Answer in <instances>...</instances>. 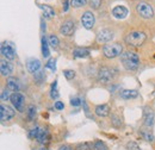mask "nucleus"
<instances>
[{
  "label": "nucleus",
  "instance_id": "nucleus-34",
  "mask_svg": "<svg viewBox=\"0 0 155 150\" xmlns=\"http://www.w3.org/2000/svg\"><path fill=\"white\" fill-rule=\"evenodd\" d=\"M8 99H11V96L8 95V92L7 91H2L1 92V100L5 101V100H8Z\"/></svg>",
  "mask_w": 155,
  "mask_h": 150
},
{
  "label": "nucleus",
  "instance_id": "nucleus-4",
  "mask_svg": "<svg viewBox=\"0 0 155 150\" xmlns=\"http://www.w3.org/2000/svg\"><path fill=\"white\" fill-rule=\"evenodd\" d=\"M136 10H137L138 15L144 19L153 18V16H154L153 7H152L149 4H147V2H140V4L136 6Z\"/></svg>",
  "mask_w": 155,
  "mask_h": 150
},
{
  "label": "nucleus",
  "instance_id": "nucleus-23",
  "mask_svg": "<svg viewBox=\"0 0 155 150\" xmlns=\"http://www.w3.org/2000/svg\"><path fill=\"white\" fill-rule=\"evenodd\" d=\"M49 45H50V47H53V48H58V39L56 36H54V35L49 36Z\"/></svg>",
  "mask_w": 155,
  "mask_h": 150
},
{
  "label": "nucleus",
  "instance_id": "nucleus-5",
  "mask_svg": "<svg viewBox=\"0 0 155 150\" xmlns=\"http://www.w3.org/2000/svg\"><path fill=\"white\" fill-rule=\"evenodd\" d=\"M30 136H31L32 138H36L39 143H42V144H45V143H48V141H49V135H48V132L45 131L44 129H42V128H38V126H36L35 129L31 130Z\"/></svg>",
  "mask_w": 155,
  "mask_h": 150
},
{
  "label": "nucleus",
  "instance_id": "nucleus-14",
  "mask_svg": "<svg viewBox=\"0 0 155 150\" xmlns=\"http://www.w3.org/2000/svg\"><path fill=\"white\" fill-rule=\"evenodd\" d=\"M12 69H13V67H12V64L10 63V62H7V61H1V63H0V72H1V75L2 76H10L11 73H12Z\"/></svg>",
  "mask_w": 155,
  "mask_h": 150
},
{
  "label": "nucleus",
  "instance_id": "nucleus-33",
  "mask_svg": "<svg viewBox=\"0 0 155 150\" xmlns=\"http://www.w3.org/2000/svg\"><path fill=\"white\" fill-rule=\"evenodd\" d=\"M71 104H72L73 106H79V105L81 104V100H80L78 96H74V98L71 99Z\"/></svg>",
  "mask_w": 155,
  "mask_h": 150
},
{
  "label": "nucleus",
  "instance_id": "nucleus-12",
  "mask_svg": "<svg viewBox=\"0 0 155 150\" xmlns=\"http://www.w3.org/2000/svg\"><path fill=\"white\" fill-rule=\"evenodd\" d=\"M74 29H75V25H74L73 21H66V23L62 24V26L60 29V32L64 36H69L74 32Z\"/></svg>",
  "mask_w": 155,
  "mask_h": 150
},
{
  "label": "nucleus",
  "instance_id": "nucleus-3",
  "mask_svg": "<svg viewBox=\"0 0 155 150\" xmlns=\"http://www.w3.org/2000/svg\"><path fill=\"white\" fill-rule=\"evenodd\" d=\"M123 51V48L120 44L118 43H111V44H106L103 48V53L107 58H115V57L119 56Z\"/></svg>",
  "mask_w": 155,
  "mask_h": 150
},
{
  "label": "nucleus",
  "instance_id": "nucleus-17",
  "mask_svg": "<svg viewBox=\"0 0 155 150\" xmlns=\"http://www.w3.org/2000/svg\"><path fill=\"white\" fill-rule=\"evenodd\" d=\"M110 113V107L107 105H99L96 109V114L99 117H106Z\"/></svg>",
  "mask_w": 155,
  "mask_h": 150
},
{
  "label": "nucleus",
  "instance_id": "nucleus-10",
  "mask_svg": "<svg viewBox=\"0 0 155 150\" xmlns=\"http://www.w3.org/2000/svg\"><path fill=\"white\" fill-rule=\"evenodd\" d=\"M114 38V34L107 30V29H104V30H100L97 34V41L99 43H106V42H110L111 39Z\"/></svg>",
  "mask_w": 155,
  "mask_h": 150
},
{
  "label": "nucleus",
  "instance_id": "nucleus-8",
  "mask_svg": "<svg viewBox=\"0 0 155 150\" xmlns=\"http://www.w3.org/2000/svg\"><path fill=\"white\" fill-rule=\"evenodd\" d=\"M94 21H96V19H94V16H93L92 12H85L84 16H82V18H81V23H82L84 28L87 29V30H90V29L93 28Z\"/></svg>",
  "mask_w": 155,
  "mask_h": 150
},
{
  "label": "nucleus",
  "instance_id": "nucleus-38",
  "mask_svg": "<svg viewBox=\"0 0 155 150\" xmlns=\"http://www.w3.org/2000/svg\"><path fill=\"white\" fill-rule=\"evenodd\" d=\"M58 150H72L68 145H62V147H60L58 148Z\"/></svg>",
  "mask_w": 155,
  "mask_h": 150
},
{
  "label": "nucleus",
  "instance_id": "nucleus-9",
  "mask_svg": "<svg viewBox=\"0 0 155 150\" xmlns=\"http://www.w3.org/2000/svg\"><path fill=\"white\" fill-rule=\"evenodd\" d=\"M13 116H15V111L10 106H6V105L0 106V119H1V122H6V120L11 119Z\"/></svg>",
  "mask_w": 155,
  "mask_h": 150
},
{
  "label": "nucleus",
  "instance_id": "nucleus-39",
  "mask_svg": "<svg viewBox=\"0 0 155 150\" xmlns=\"http://www.w3.org/2000/svg\"><path fill=\"white\" fill-rule=\"evenodd\" d=\"M41 150H47V149H41Z\"/></svg>",
  "mask_w": 155,
  "mask_h": 150
},
{
  "label": "nucleus",
  "instance_id": "nucleus-32",
  "mask_svg": "<svg viewBox=\"0 0 155 150\" xmlns=\"http://www.w3.org/2000/svg\"><path fill=\"white\" fill-rule=\"evenodd\" d=\"M127 149L128 150H140V148H138V145L136 144L135 142H129V143L127 144Z\"/></svg>",
  "mask_w": 155,
  "mask_h": 150
},
{
  "label": "nucleus",
  "instance_id": "nucleus-13",
  "mask_svg": "<svg viewBox=\"0 0 155 150\" xmlns=\"http://www.w3.org/2000/svg\"><path fill=\"white\" fill-rule=\"evenodd\" d=\"M112 15L117 19H124L128 16V8L125 6H116L112 10Z\"/></svg>",
  "mask_w": 155,
  "mask_h": 150
},
{
  "label": "nucleus",
  "instance_id": "nucleus-29",
  "mask_svg": "<svg viewBox=\"0 0 155 150\" xmlns=\"http://www.w3.org/2000/svg\"><path fill=\"white\" fill-rule=\"evenodd\" d=\"M56 85H58V82L55 81V82L53 83V86H51V98H53V99H56L58 96V92L56 91Z\"/></svg>",
  "mask_w": 155,
  "mask_h": 150
},
{
  "label": "nucleus",
  "instance_id": "nucleus-1",
  "mask_svg": "<svg viewBox=\"0 0 155 150\" xmlns=\"http://www.w3.org/2000/svg\"><path fill=\"white\" fill-rule=\"evenodd\" d=\"M120 60H122V63H123L124 68L128 69V70H135L140 64V57L137 54L133 53V51L123 53L120 55Z\"/></svg>",
  "mask_w": 155,
  "mask_h": 150
},
{
  "label": "nucleus",
  "instance_id": "nucleus-20",
  "mask_svg": "<svg viewBox=\"0 0 155 150\" xmlns=\"http://www.w3.org/2000/svg\"><path fill=\"white\" fill-rule=\"evenodd\" d=\"M73 55L75 57H80V58H82V57H88L90 56V50L86 49V48H78V49H75V50L73 51Z\"/></svg>",
  "mask_w": 155,
  "mask_h": 150
},
{
  "label": "nucleus",
  "instance_id": "nucleus-22",
  "mask_svg": "<svg viewBox=\"0 0 155 150\" xmlns=\"http://www.w3.org/2000/svg\"><path fill=\"white\" fill-rule=\"evenodd\" d=\"M42 54L44 57H49V47H48V41L45 38H42Z\"/></svg>",
  "mask_w": 155,
  "mask_h": 150
},
{
  "label": "nucleus",
  "instance_id": "nucleus-16",
  "mask_svg": "<svg viewBox=\"0 0 155 150\" xmlns=\"http://www.w3.org/2000/svg\"><path fill=\"white\" fill-rule=\"evenodd\" d=\"M6 85H7V88H8L10 91H12L13 93H15V92H18L20 88V85H19V82H18V80H16L15 77H8Z\"/></svg>",
  "mask_w": 155,
  "mask_h": 150
},
{
  "label": "nucleus",
  "instance_id": "nucleus-6",
  "mask_svg": "<svg viewBox=\"0 0 155 150\" xmlns=\"http://www.w3.org/2000/svg\"><path fill=\"white\" fill-rule=\"evenodd\" d=\"M1 55L5 57L6 60L12 61V60L16 57V50H15L13 44L7 43V42L2 43V44H1Z\"/></svg>",
  "mask_w": 155,
  "mask_h": 150
},
{
  "label": "nucleus",
  "instance_id": "nucleus-28",
  "mask_svg": "<svg viewBox=\"0 0 155 150\" xmlns=\"http://www.w3.org/2000/svg\"><path fill=\"white\" fill-rule=\"evenodd\" d=\"M55 64H56L55 60H50V61H49V62L47 63V66H45V67H47L48 69H50V70L55 72V70H56V66H55Z\"/></svg>",
  "mask_w": 155,
  "mask_h": 150
},
{
  "label": "nucleus",
  "instance_id": "nucleus-26",
  "mask_svg": "<svg viewBox=\"0 0 155 150\" xmlns=\"http://www.w3.org/2000/svg\"><path fill=\"white\" fill-rule=\"evenodd\" d=\"M63 75H64V77H66L67 80H72V79L75 76V72H74V70H71V69H67V70L63 72Z\"/></svg>",
  "mask_w": 155,
  "mask_h": 150
},
{
  "label": "nucleus",
  "instance_id": "nucleus-15",
  "mask_svg": "<svg viewBox=\"0 0 155 150\" xmlns=\"http://www.w3.org/2000/svg\"><path fill=\"white\" fill-rule=\"evenodd\" d=\"M112 72L109 68H101L99 70V80L103 82H109L112 79Z\"/></svg>",
  "mask_w": 155,
  "mask_h": 150
},
{
  "label": "nucleus",
  "instance_id": "nucleus-19",
  "mask_svg": "<svg viewBox=\"0 0 155 150\" xmlns=\"http://www.w3.org/2000/svg\"><path fill=\"white\" fill-rule=\"evenodd\" d=\"M138 95V92L135 91V90H124L122 93H120V96L123 99H134Z\"/></svg>",
  "mask_w": 155,
  "mask_h": 150
},
{
  "label": "nucleus",
  "instance_id": "nucleus-21",
  "mask_svg": "<svg viewBox=\"0 0 155 150\" xmlns=\"http://www.w3.org/2000/svg\"><path fill=\"white\" fill-rule=\"evenodd\" d=\"M41 8L43 11V15L45 18H51L55 16V12H54V8H51L50 6L48 5H41Z\"/></svg>",
  "mask_w": 155,
  "mask_h": 150
},
{
  "label": "nucleus",
  "instance_id": "nucleus-18",
  "mask_svg": "<svg viewBox=\"0 0 155 150\" xmlns=\"http://www.w3.org/2000/svg\"><path fill=\"white\" fill-rule=\"evenodd\" d=\"M154 123V113L152 110H147L144 113V124L147 126H152Z\"/></svg>",
  "mask_w": 155,
  "mask_h": 150
},
{
  "label": "nucleus",
  "instance_id": "nucleus-11",
  "mask_svg": "<svg viewBox=\"0 0 155 150\" xmlns=\"http://www.w3.org/2000/svg\"><path fill=\"white\" fill-rule=\"evenodd\" d=\"M26 68H28V70L30 72V73H37L39 70V68H41V62H39V60L37 58H30V60H28V62H26Z\"/></svg>",
  "mask_w": 155,
  "mask_h": 150
},
{
  "label": "nucleus",
  "instance_id": "nucleus-7",
  "mask_svg": "<svg viewBox=\"0 0 155 150\" xmlns=\"http://www.w3.org/2000/svg\"><path fill=\"white\" fill-rule=\"evenodd\" d=\"M24 101H25L24 95L19 92H15L13 94H11V103L13 104L16 110H18V111L24 110Z\"/></svg>",
  "mask_w": 155,
  "mask_h": 150
},
{
  "label": "nucleus",
  "instance_id": "nucleus-2",
  "mask_svg": "<svg viewBox=\"0 0 155 150\" xmlns=\"http://www.w3.org/2000/svg\"><path fill=\"white\" fill-rule=\"evenodd\" d=\"M144 41H146V35L142 31H133L125 37L127 44L130 47H135V48L141 47L144 43Z\"/></svg>",
  "mask_w": 155,
  "mask_h": 150
},
{
  "label": "nucleus",
  "instance_id": "nucleus-37",
  "mask_svg": "<svg viewBox=\"0 0 155 150\" xmlns=\"http://www.w3.org/2000/svg\"><path fill=\"white\" fill-rule=\"evenodd\" d=\"M68 2H69L68 0H64V1H63V11H64V12L68 10Z\"/></svg>",
  "mask_w": 155,
  "mask_h": 150
},
{
  "label": "nucleus",
  "instance_id": "nucleus-35",
  "mask_svg": "<svg viewBox=\"0 0 155 150\" xmlns=\"http://www.w3.org/2000/svg\"><path fill=\"white\" fill-rule=\"evenodd\" d=\"M35 114H36V109H35L34 106H30V107H29V117L32 119Z\"/></svg>",
  "mask_w": 155,
  "mask_h": 150
},
{
  "label": "nucleus",
  "instance_id": "nucleus-31",
  "mask_svg": "<svg viewBox=\"0 0 155 150\" xmlns=\"http://www.w3.org/2000/svg\"><path fill=\"white\" fill-rule=\"evenodd\" d=\"M100 4H101V0H91L90 1V5H91V7L92 8H99V6H100Z\"/></svg>",
  "mask_w": 155,
  "mask_h": 150
},
{
  "label": "nucleus",
  "instance_id": "nucleus-30",
  "mask_svg": "<svg viewBox=\"0 0 155 150\" xmlns=\"http://www.w3.org/2000/svg\"><path fill=\"white\" fill-rule=\"evenodd\" d=\"M142 136H143V138H144L146 141H148V142H152V141L154 139V137H153V135H152L150 132L142 131Z\"/></svg>",
  "mask_w": 155,
  "mask_h": 150
},
{
  "label": "nucleus",
  "instance_id": "nucleus-27",
  "mask_svg": "<svg viewBox=\"0 0 155 150\" xmlns=\"http://www.w3.org/2000/svg\"><path fill=\"white\" fill-rule=\"evenodd\" d=\"M94 150H109V149H107V147H106L103 142L97 141V142L94 143Z\"/></svg>",
  "mask_w": 155,
  "mask_h": 150
},
{
  "label": "nucleus",
  "instance_id": "nucleus-24",
  "mask_svg": "<svg viewBox=\"0 0 155 150\" xmlns=\"http://www.w3.org/2000/svg\"><path fill=\"white\" fill-rule=\"evenodd\" d=\"M86 0H71V5L73 7H81L84 5H86Z\"/></svg>",
  "mask_w": 155,
  "mask_h": 150
},
{
  "label": "nucleus",
  "instance_id": "nucleus-36",
  "mask_svg": "<svg viewBox=\"0 0 155 150\" xmlns=\"http://www.w3.org/2000/svg\"><path fill=\"white\" fill-rule=\"evenodd\" d=\"M63 107H64V104H63V103H61V101H56V103H55V109H56V110H60V111H61V110H63Z\"/></svg>",
  "mask_w": 155,
  "mask_h": 150
},
{
  "label": "nucleus",
  "instance_id": "nucleus-25",
  "mask_svg": "<svg viewBox=\"0 0 155 150\" xmlns=\"http://www.w3.org/2000/svg\"><path fill=\"white\" fill-rule=\"evenodd\" d=\"M75 150H92V148H91V145L88 143L84 142V143L78 144L77 147H75Z\"/></svg>",
  "mask_w": 155,
  "mask_h": 150
}]
</instances>
